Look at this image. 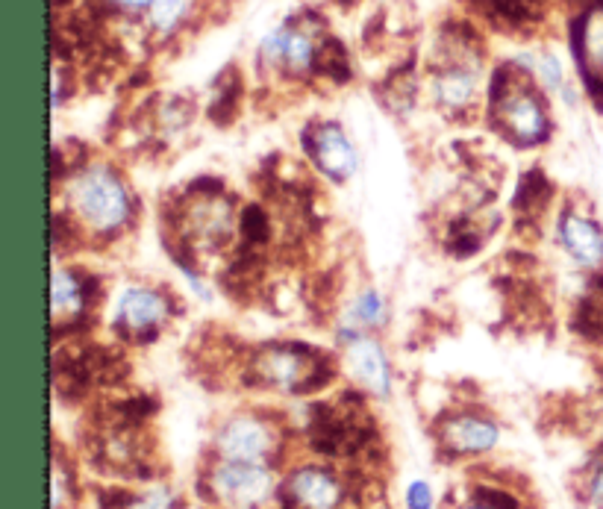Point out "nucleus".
Returning <instances> with one entry per match:
<instances>
[{
  "mask_svg": "<svg viewBox=\"0 0 603 509\" xmlns=\"http://www.w3.org/2000/svg\"><path fill=\"white\" fill-rule=\"evenodd\" d=\"M68 201L74 215L92 230V233H115L130 221L133 201L124 186V180L106 168V165H89L83 168L71 186Z\"/></svg>",
  "mask_w": 603,
  "mask_h": 509,
  "instance_id": "1",
  "label": "nucleus"
},
{
  "mask_svg": "<svg viewBox=\"0 0 603 509\" xmlns=\"http://www.w3.org/2000/svg\"><path fill=\"white\" fill-rule=\"evenodd\" d=\"M492 118L495 127L503 136L521 148L527 145H539L548 136V109L542 98L521 83L518 77H506L498 80V89L492 95Z\"/></svg>",
  "mask_w": 603,
  "mask_h": 509,
  "instance_id": "2",
  "label": "nucleus"
},
{
  "mask_svg": "<svg viewBox=\"0 0 603 509\" xmlns=\"http://www.w3.org/2000/svg\"><path fill=\"white\" fill-rule=\"evenodd\" d=\"M253 374L277 392H303L321 383V359L298 345H271L256 354Z\"/></svg>",
  "mask_w": 603,
  "mask_h": 509,
  "instance_id": "3",
  "label": "nucleus"
},
{
  "mask_svg": "<svg viewBox=\"0 0 603 509\" xmlns=\"http://www.w3.org/2000/svg\"><path fill=\"white\" fill-rule=\"evenodd\" d=\"M212 489L230 507H256V504H262L271 495L274 477H271V471H268L265 462L221 459L218 468L212 471Z\"/></svg>",
  "mask_w": 603,
  "mask_h": 509,
  "instance_id": "4",
  "label": "nucleus"
},
{
  "mask_svg": "<svg viewBox=\"0 0 603 509\" xmlns=\"http://www.w3.org/2000/svg\"><path fill=\"white\" fill-rule=\"evenodd\" d=\"M274 427L256 415H236L218 433V454L233 462H265L274 454Z\"/></svg>",
  "mask_w": 603,
  "mask_h": 509,
  "instance_id": "5",
  "label": "nucleus"
},
{
  "mask_svg": "<svg viewBox=\"0 0 603 509\" xmlns=\"http://www.w3.org/2000/svg\"><path fill=\"white\" fill-rule=\"evenodd\" d=\"M345 365L351 371V377H356L359 386H365L371 395L377 398H389L392 395V365L383 354L380 342L356 333V330H345Z\"/></svg>",
  "mask_w": 603,
  "mask_h": 509,
  "instance_id": "6",
  "label": "nucleus"
},
{
  "mask_svg": "<svg viewBox=\"0 0 603 509\" xmlns=\"http://www.w3.org/2000/svg\"><path fill=\"white\" fill-rule=\"evenodd\" d=\"M309 156L321 168V174L336 180V183L351 180L356 165H359L356 148L339 124H318L309 133Z\"/></svg>",
  "mask_w": 603,
  "mask_h": 509,
  "instance_id": "7",
  "label": "nucleus"
},
{
  "mask_svg": "<svg viewBox=\"0 0 603 509\" xmlns=\"http://www.w3.org/2000/svg\"><path fill=\"white\" fill-rule=\"evenodd\" d=\"M574 56L592 92H603V0H592L574 24Z\"/></svg>",
  "mask_w": 603,
  "mask_h": 509,
  "instance_id": "8",
  "label": "nucleus"
},
{
  "mask_svg": "<svg viewBox=\"0 0 603 509\" xmlns=\"http://www.w3.org/2000/svg\"><path fill=\"white\" fill-rule=\"evenodd\" d=\"M165 318L168 301L151 286H127L115 301V324H121L127 333L148 336L165 324Z\"/></svg>",
  "mask_w": 603,
  "mask_h": 509,
  "instance_id": "9",
  "label": "nucleus"
},
{
  "mask_svg": "<svg viewBox=\"0 0 603 509\" xmlns=\"http://www.w3.org/2000/svg\"><path fill=\"white\" fill-rule=\"evenodd\" d=\"M559 245L568 251V256L586 268L603 265V227L577 209L562 212L559 218Z\"/></svg>",
  "mask_w": 603,
  "mask_h": 509,
  "instance_id": "10",
  "label": "nucleus"
},
{
  "mask_svg": "<svg viewBox=\"0 0 603 509\" xmlns=\"http://www.w3.org/2000/svg\"><path fill=\"white\" fill-rule=\"evenodd\" d=\"M289 501L295 509H339L342 507V486L330 471L321 468H301L292 474Z\"/></svg>",
  "mask_w": 603,
  "mask_h": 509,
  "instance_id": "11",
  "label": "nucleus"
},
{
  "mask_svg": "<svg viewBox=\"0 0 603 509\" xmlns=\"http://www.w3.org/2000/svg\"><path fill=\"white\" fill-rule=\"evenodd\" d=\"M262 56L271 65H280L286 71H309L315 62V42L306 30L298 27H280L262 42Z\"/></svg>",
  "mask_w": 603,
  "mask_h": 509,
  "instance_id": "12",
  "label": "nucleus"
},
{
  "mask_svg": "<svg viewBox=\"0 0 603 509\" xmlns=\"http://www.w3.org/2000/svg\"><path fill=\"white\" fill-rule=\"evenodd\" d=\"M445 445L453 454H483L492 451L501 439V430L495 421L480 415H456L442 430Z\"/></svg>",
  "mask_w": 603,
  "mask_h": 509,
  "instance_id": "13",
  "label": "nucleus"
},
{
  "mask_svg": "<svg viewBox=\"0 0 603 509\" xmlns=\"http://www.w3.org/2000/svg\"><path fill=\"white\" fill-rule=\"evenodd\" d=\"M436 98L445 109H465L477 98V71L465 65H448L436 77Z\"/></svg>",
  "mask_w": 603,
  "mask_h": 509,
  "instance_id": "14",
  "label": "nucleus"
},
{
  "mask_svg": "<svg viewBox=\"0 0 603 509\" xmlns=\"http://www.w3.org/2000/svg\"><path fill=\"white\" fill-rule=\"evenodd\" d=\"M53 321L62 324V321H71L83 312L86 306V289H83V280L68 271V268H56L53 271Z\"/></svg>",
  "mask_w": 603,
  "mask_h": 509,
  "instance_id": "15",
  "label": "nucleus"
},
{
  "mask_svg": "<svg viewBox=\"0 0 603 509\" xmlns=\"http://www.w3.org/2000/svg\"><path fill=\"white\" fill-rule=\"evenodd\" d=\"M189 9H192V0H153L148 9V24L156 33L168 36L186 21Z\"/></svg>",
  "mask_w": 603,
  "mask_h": 509,
  "instance_id": "16",
  "label": "nucleus"
},
{
  "mask_svg": "<svg viewBox=\"0 0 603 509\" xmlns=\"http://www.w3.org/2000/svg\"><path fill=\"white\" fill-rule=\"evenodd\" d=\"M353 318H356L362 327H380V324L389 318V309H386L383 295L374 292V289L365 292V295H359L356 304H353Z\"/></svg>",
  "mask_w": 603,
  "mask_h": 509,
  "instance_id": "17",
  "label": "nucleus"
},
{
  "mask_svg": "<svg viewBox=\"0 0 603 509\" xmlns=\"http://www.w3.org/2000/svg\"><path fill=\"white\" fill-rule=\"evenodd\" d=\"M433 489L430 483L424 480H415L409 489H406V509H433Z\"/></svg>",
  "mask_w": 603,
  "mask_h": 509,
  "instance_id": "18",
  "label": "nucleus"
},
{
  "mask_svg": "<svg viewBox=\"0 0 603 509\" xmlns=\"http://www.w3.org/2000/svg\"><path fill=\"white\" fill-rule=\"evenodd\" d=\"M586 492H589V501L595 507H603V451L595 457L592 468H589V483H586Z\"/></svg>",
  "mask_w": 603,
  "mask_h": 509,
  "instance_id": "19",
  "label": "nucleus"
},
{
  "mask_svg": "<svg viewBox=\"0 0 603 509\" xmlns=\"http://www.w3.org/2000/svg\"><path fill=\"white\" fill-rule=\"evenodd\" d=\"M130 509H171V498H168V492H153Z\"/></svg>",
  "mask_w": 603,
  "mask_h": 509,
  "instance_id": "20",
  "label": "nucleus"
},
{
  "mask_svg": "<svg viewBox=\"0 0 603 509\" xmlns=\"http://www.w3.org/2000/svg\"><path fill=\"white\" fill-rule=\"evenodd\" d=\"M112 3L124 12H142V9H151L153 0H112Z\"/></svg>",
  "mask_w": 603,
  "mask_h": 509,
  "instance_id": "21",
  "label": "nucleus"
},
{
  "mask_svg": "<svg viewBox=\"0 0 603 509\" xmlns=\"http://www.w3.org/2000/svg\"><path fill=\"white\" fill-rule=\"evenodd\" d=\"M465 509H498V507H495V504H471V507Z\"/></svg>",
  "mask_w": 603,
  "mask_h": 509,
  "instance_id": "22",
  "label": "nucleus"
}]
</instances>
